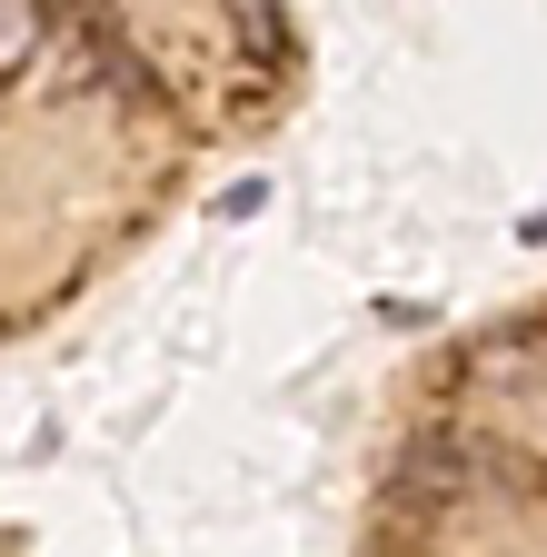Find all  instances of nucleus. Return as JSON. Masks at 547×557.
<instances>
[{"instance_id": "nucleus-3", "label": "nucleus", "mask_w": 547, "mask_h": 557, "mask_svg": "<svg viewBox=\"0 0 547 557\" xmlns=\"http://www.w3.org/2000/svg\"><path fill=\"white\" fill-rule=\"evenodd\" d=\"M239 40H249V50L269 60V50H279V21H269V11H239Z\"/></svg>"}, {"instance_id": "nucleus-2", "label": "nucleus", "mask_w": 547, "mask_h": 557, "mask_svg": "<svg viewBox=\"0 0 547 557\" xmlns=\"http://www.w3.org/2000/svg\"><path fill=\"white\" fill-rule=\"evenodd\" d=\"M40 40H50V11H21V0H0V70L30 60Z\"/></svg>"}, {"instance_id": "nucleus-4", "label": "nucleus", "mask_w": 547, "mask_h": 557, "mask_svg": "<svg viewBox=\"0 0 547 557\" xmlns=\"http://www.w3.org/2000/svg\"><path fill=\"white\" fill-rule=\"evenodd\" d=\"M527 239H547V209H537V220H527Z\"/></svg>"}, {"instance_id": "nucleus-1", "label": "nucleus", "mask_w": 547, "mask_h": 557, "mask_svg": "<svg viewBox=\"0 0 547 557\" xmlns=\"http://www.w3.org/2000/svg\"><path fill=\"white\" fill-rule=\"evenodd\" d=\"M30 81H40V100H90L100 81H129V90H140V70L110 50L100 21H50V40H40V60H30Z\"/></svg>"}]
</instances>
